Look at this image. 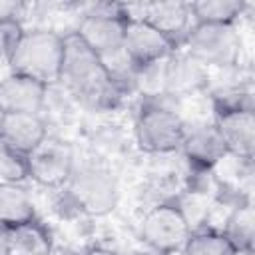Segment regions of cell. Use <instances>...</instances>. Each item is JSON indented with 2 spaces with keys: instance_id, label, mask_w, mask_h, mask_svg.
Instances as JSON below:
<instances>
[{
  "instance_id": "cell-11",
  "label": "cell",
  "mask_w": 255,
  "mask_h": 255,
  "mask_svg": "<svg viewBox=\"0 0 255 255\" xmlns=\"http://www.w3.org/2000/svg\"><path fill=\"white\" fill-rule=\"evenodd\" d=\"M213 126L217 128L227 155L251 161L255 145V116L253 110L241 108H217L213 116Z\"/></svg>"
},
{
  "instance_id": "cell-7",
  "label": "cell",
  "mask_w": 255,
  "mask_h": 255,
  "mask_svg": "<svg viewBox=\"0 0 255 255\" xmlns=\"http://www.w3.org/2000/svg\"><path fill=\"white\" fill-rule=\"evenodd\" d=\"M193 231L191 219L175 201H159L139 223V237L151 253L175 255L181 253Z\"/></svg>"
},
{
  "instance_id": "cell-21",
  "label": "cell",
  "mask_w": 255,
  "mask_h": 255,
  "mask_svg": "<svg viewBox=\"0 0 255 255\" xmlns=\"http://www.w3.org/2000/svg\"><path fill=\"white\" fill-rule=\"evenodd\" d=\"M28 179L26 155L14 151L0 141V185L2 183H24Z\"/></svg>"
},
{
  "instance_id": "cell-4",
  "label": "cell",
  "mask_w": 255,
  "mask_h": 255,
  "mask_svg": "<svg viewBox=\"0 0 255 255\" xmlns=\"http://www.w3.org/2000/svg\"><path fill=\"white\" fill-rule=\"evenodd\" d=\"M185 129V120L165 104H159L155 98L141 102L133 131L135 141L141 151L153 155H167L179 151L181 137Z\"/></svg>"
},
{
  "instance_id": "cell-1",
  "label": "cell",
  "mask_w": 255,
  "mask_h": 255,
  "mask_svg": "<svg viewBox=\"0 0 255 255\" xmlns=\"http://www.w3.org/2000/svg\"><path fill=\"white\" fill-rule=\"evenodd\" d=\"M60 84L66 86L78 104L94 112L114 110L126 94V90L110 76L102 60L78 38L74 30L64 34Z\"/></svg>"
},
{
  "instance_id": "cell-23",
  "label": "cell",
  "mask_w": 255,
  "mask_h": 255,
  "mask_svg": "<svg viewBox=\"0 0 255 255\" xmlns=\"http://www.w3.org/2000/svg\"><path fill=\"white\" fill-rule=\"evenodd\" d=\"M0 255H8V227L0 225Z\"/></svg>"
},
{
  "instance_id": "cell-25",
  "label": "cell",
  "mask_w": 255,
  "mask_h": 255,
  "mask_svg": "<svg viewBox=\"0 0 255 255\" xmlns=\"http://www.w3.org/2000/svg\"><path fill=\"white\" fill-rule=\"evenodd\" d=\"M139 255H157V253H151V251H147V253H139Z\"/></svg>"
},
{
  "instance_id": "cell-14",
  "label": "cell",
  "mask_w": 255,
  "mask_h": 255,
  "mask_svg": "<svg viewBox=\"0 0 255 255\" xmlns=\"http://www.w3.org/2000/svg\"><path fill=\"white\" fill-rule=\"evenodd\" d=\"M133 8H137V12L128 14L129 18L145 20L147 24L163 32L167 38H171L177 46L183 44V38L193 24L189 2H145Z\"/></svg>"
},
{
  "instance_id": "cell-9",
  "label": "cell",
  "mask_w": 255,
  "mask_h": 255,
  "mask_svg": "<svg viewBox=\"0 0 255 255\" xmlns=\"http://www.w3.org/2000/svg\"><path fill=\"white\" fill-rule=\"evenodd\" d=\"M179 46L163 32L153 28L141 18H129L124 34V54L139 70L167 60Z\"/></svg>"
},
{
  "instance_id": "cell-6",
  "label": "cell",
  "mask_w": 255,
  "mask_h": 255,
  "mask_svg": "<svg viewBox=\"0 0 255 255\" xmlns=\"http://www.w3.org/2000/svg\"><path fill=\"white\" fill-rule=\"evenodd\" d=\"M185 52L205 68L229 70L241 60V36L237 26L193 22L183 38Z\"/></svg>"
},
{
  "instance_id": "cell-10",
  "label": "cell",
  "mask_w": 255,
  "mask_h": 255,
  "mask_svg": "<svg viewBox=\"0 0 255 255\" xmlns=\"http://www.w3.org/2000/svg\"><path fill=\"white\" fill-rule=\"evenodd\" d=\"M179 151L197 171H211L229 157L213 122H185Z\"/></svg>"
},
{
  "instance_id": "cell-8",
  "label": "cell",
  "mask_w": 255,
  "mask_h": 255,
  "mask_svg": "<svg viewBox=\"0 0 255 255\" xmlns=\"http://www.w3.org/2000/svg\"><path fill=\"white\" fill-rule=\"evenodd\" d=\"M76 163L74 147L58 137H46L34 151L26 155L28 179H34L42 187H64L72 175Z\"/></svg>"
},
{
  "instance_id": "cell-13",
  "label": "cell",
  "mask_w": 255,
  "mask_h": 255,
  "mask_svg": "<svg viewBox=\"0 0 255 255\" xmlns=\"http://www.w3.org/2000/svg\"><path fill=\"white\" fill-rule=\"evenodd\" d=\"M48 88L34 78L10 72L0 80V114H40Z\"/></svg>"
},
{
  "instance_id": "cell-16",
  "label": "cell",
  "mask_w": 255,
  "mask_h": 255,
  "mask_svg": "<svg viewBox=\"0 0 255 255\" xmlns=\"http://www.w3.org/2000/svg\"><path fill=\"white\" fill-rule=\"evenodd\" d=\"M52 247V233L38 217L8 229V255H50Z\"/></svg>"
},
{
  "instance_id": "cell-15",
  "label": "cell",
  "mask_w": 255,
  "mask_h": 255,
  "mask_svg": "<svg viewBox=\"0 0 255 255\" xmlns=\"http://www.w3.org/2000/svg\"><path fill=\"white\" fill-rule=\"evenodd\" d=\"M46 137L48 128L40 114H0V141L14 151L28 155Z\"/></svg>"
},
{
  "instance_id": "cell-12",
  "label": "cell",
  "mask_w": 255,
  "mask_h": 255,
  "mask_svg": "<svg viewBox=\"0 0 255 255\" xmlns=\"http://www.w3.org/2000/svg\"><path fill=\"white\" fill-rule=\"evenodd\" d=\"M209 68H205L185 50H177L163 62V94L173 98L197 94L209 86Z\"/></svg>"
},
{
  "instance_id": "cell-17",
  "label": "cell",
  "mask_w": 255,
  "mask_h": 255,
  "mask_svg": "<svg viewBox=\"0 0 255 255\" xmlns=\"http://www.w3.org/2000/svg\"><path fill=\"white\" fill-rule=\"evenodd\" d=\"M36 219V207L22 183L0 185V225L12 229Z\"/></svg>"
},
{
  "instance_id": "cell-26",
  "label": "cell",
  "mask_w": 255,
  "mask_h": 255,
  "mask_svg": "<svg viewBox=\"0 0 255 255\" xmlns=\"http://www.w3.org/2000/svg\"><path fill=\"white\" fill-rule=\"evenodd\" d=\"M237 255H253V253H237Z\"/></svg>"
},
{
  "instance_id": "cell-5",
  "label": "cell",
  "mask_w": 255,
  "mask_h": 255,
  "mask_svg": "<svg viewBox=\"0 0 255 255\" xmlns=\"http://www.w3.org/2000/svg\"><path fill=\"white\" fill-rule=\"evenodd\" d=\"M128 20L126 4H94L84 12L74 32L100 60H106L124 50Z\"/></svg>"
},
{
  "instance_id": "cell-18",
  "label": "cell",
  "mask_w": 255,
  "mask_h": 255,
  "mask_svg": "<svg viewBox=\"0 0 255 255\" xmlns=\"http://www.w3.org/2000/svg\"><path fill=\"white\" fill-rule=\"evenodd\" d=\"M249 8L243 0H199L189 2L191 20L199 24H227L237 26L245 10Z\"/></svg>"
},
{
  "instance_id": "cell-3",
  "label": "cell",
  "mask_w": 255,
  "mask_h": 255,
  "mask_svg": "<svg viewBox=\"0 0 255 255\" xmlns=\"http://www.w3.org/2000/svg\"><path fill=\"white\" fill-rule=\"evenodd\" d=\"M64 60V34L48 28L24 30L8 66L10 72L28 76L46 88L60 84Z\"/></svg>"
},
{
  "instance_id": "cell-20",
  "label": "cell",
  "mask_w": 255,
  "mask_h": 255,
  "mask_svg": "<svg viewBox=\"0 0 255 255\" xmlns=\"http://www.w3.org/2000/svg\"><path fill=\"white\" fill-rule=\"evenodd\" d=\"M239 251L221 229H193L181 255H237Z\"/></svg>"
},
{
  "instance_id": "cell-22",
  "label": "cell",
  "mask_w": 255,
  "mask_h": 255,
  "mask_svg": "<svg viewBox=\"0 0 255 255\" xmlns=\"http://www.w3.org/2000/svg\"><path fill=\"white\" fill-rule=\"evenodd\" d=\"M24 26L18 18L14 16H0V62L8 64L22 34H24Z\"/></svg>"
},
{
  "instance_id": "cell-19",
  "label": "cell",
  "mask_w": 255,
  "mask_h": 255,
  "mask_svg": "<svg viewBox=\"0 0 255 255\" xmlns=\"http://www.w3.org/2000/svg\"><path fill=\"white\" fill-rule=\"evenodd\" d=\"M225 237L233 243V247L239 253H253V241H255V213L251 199L239 201L229 217L225 219V225L221 229Z\"/></svg>"
},
{
  "instance_id": "cell-24",
  "label": "cell",
  "mask_w": 255,
  "mask_h": 255,
  "mask_svg": "<svg viewBox=\"0 0 255 255\" xmlns=\"http://www.w3.org/2000/svg\"><path fill=\"white\" fill-rule=\"evenodd\" d=\"M88 255H120L116 251H110V249H92Z\"/></svg>"
},
{
  "instance_id": "cell-2",
  "label": "cell",
  "mask_w": 255,
  "mask_h": 255,
  "mask_svg": "<svg viewBox=\"0 0 255 255\" xmlns=\"http://www.w3.org/2000/svg\"><path fill=\"white\" fill-rule=\"evenodd\" d=\"M64 189L72 205L92 217L110 213L118 203L116 175L100 157L76 159L72 175Z\"/></svg>"
}]
</instances>
